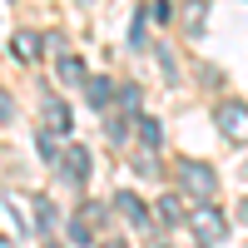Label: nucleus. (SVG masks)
<instances>
[{
  "instance_id": "f257e3e1",
  "label": "nucleus",
  "mask_w": 248,
  "mask_h": 248,
  "mask_svg": "<svg viewBox=\"0 0 248 248\" xmlns=\"http://www.w3.org/2000/svg\"><path fill=\"white\" fill-rule=\"evenodd\" d=\"M179 184H184V194H194L199 203H209L218 194V174L209 164H199V159H179Z\"/></svg>"
},
{
  "instance_id": "f03ea898",
  "label": "nucleus",
  "mask_w": 248,
  "mask_h": 248,
  "mask_svg": "<svg viewBox=\"0 0 248 248\" xmlns=\"http://www.w3.org/2000/svg\"><path fill=\"white\" fill-rule=\"evenodd\" d=\"M214 124H218V134L229 144H248V105H243V99H223Z\"/></svg>"
},
{
  "instance_id": "7ed1b4c3",
  "label": "nucleus",
  "mask_w": 248,
  "mask_h": 248,
  "mask_svg": "<svg viewBox=\"0 0 248 248\" xmlns=\"http://www.w3.org/2000/svg\"><path fill=\"white\" fill-rule=\"evenodd\" d=\"M189 229L199 233V243H203V248H218L223 238H229V223H223V214H218V209H209V203H199V209L189 214Z\"/></svg>"
},
{
  "instance_id": "20e7f679",
  "label": "nucleus",
  "mask_w": 248,
  "mask_h": 248,
  "mask_svg": "<svg viewBox=\"0 0 248 248\" xmlns=\"http://www.w3.org/2000/svg\"><path fill=\"white\" fill-rule=\"evenodd\" d=\"M60 174H65L70 184L90 179V149H85V144H65V149H60Z\"/></svg>"
},
{
  "instance_id": "39448f33",
  "label": "nucleus",
  "mask_w": 248,
  "mask_h": 248,
  "mask_svg": "<svg viewBox=\"0 0 248 248\" xmlns=\"http://www.w3.org/2000/svg\"><path fill=\"white\" fill-rule=\"evenodd\" d=\"M99 214H105L99 203H85V209L70 218V238H75L79 248H90V243H94V218H99Z\"/></svg>"
},
{
  "instance_id": "423d86ee",
  "label": "nucleus",
  "mask_w": 248,
  "mask_h": 248,
  "mask_svg": "<svg viewBox=\"0 0 248 248\" xmlns=\"http://www.w3.org/2000/svg\"><path fill=\"white\" fill-rule=\"evenodd\" d=\"M114 209H119L124 218H129V223H134L139 233H144V229H149V223H154V218H149V209H144V203H139V199H134L129 189H119V194H114Z\"/></svg>"
},
{
  "instance_id": "0eeeda50",
  "label": "nucleus",
  "mask_w": 248,
  "mask_h": 248,
  "mask_svg": "<svg viewBox=\"0 0 248 248\" xmlns=\"http://www.w3.org/2000/svg\"><path fill=\"white\" fill-rule=\"evenodd\" d=\"M85 94H90V105H94V109H109V99H114V79H109V75L85 79Z\"/></svg>"
},
{
  "instance_id": "6e6552de",
  "label": "nucleus",
  "mask_w": 248,
  "mask_h": 248,
  "mask_svg": "<svg viewBox=\"0 0 248 248\" xmlns=\"http://www.w3.org/2000/svg\"><path fill=\"white\" fill-rule=\"evenodd\" d=\"M55 75L70 79V85H85V65H79L75 55H60V60H55Z\"/></svg>"
},
{
  "instance_id": "1a4fd4ad",
  "label": "nucleus",
  "mask_w": 248,
  "mask_h": 248,
  "mask_svg": "<svg viewBox=\"0 0 248 248\" xmlns=\"http://www.w3.org/2000/svg\"><path fill=\"white\" fill-rule=\"evenodd\" d=\"M35 50H40V40H35L30 30H20V35L10 40V55H15V60H35Z\"/></svg>"
},
{
  "instance_id": "9d476101",
  "label": "nucleus",
  "mask_w": 248,
  "mask_h": 248,
  "mask_svg": "<svg viewBox=\"0 0 248 248\" xmlns=\"http://www.w3.org/2000/svg\"><path fill=\"white\" fill-rule=\"evenodd\" d=\"M45 124H50V129H70V109H65V99H50V105H45Z\"/></svg>"
},
{
  "instance_id": "9b49d317",
  "label": "nucleus",
  "mask_w": 248,
  "mask_h": 248,
  "mask_svg": "<svg viewBox=\"0 0 248 248\" xmlns=\"http://www.w3.org/2000/svg\"><path fill=\"white\" fill-rule=\"evenodd\" d=\"M159 218H164V223L189 218V214H184V203H179V194H164V199H159Z\"/></svg>"
},
{
  "instance_id": "f8f14e48",
  "label": "nucleus",
  "mask_w": 248,
  "mask_h": 248,
  "mask_svg": "<svg viewBox=\"0 0 248 248\" xmlns=\"http://www.w3.org/2000/svg\"><path fill=\"white\" fill-rule=\"evenodd\" d=\"M139 139H144V149H159V139H164V134H159V119L144 114V119H139Z\"/></svg>"
},
{
  "instance_id": "ddd939ff",
  "label": "nucleus",
  "mask_w": 248,
  "mask_h": 248,
  "mask_svg": "<svg viewBox=\"0 0 248 248\" xmlns=\"http://www.w3.org/2000/svg\"><path fill=\"white\" fill-rule=\"evenodd\" d=\"M119 105H124V114H134V119H139V90H134V85H124V90H119Z\"/></svg>"
},
{
  "instance_id": "4468645a",
  "label": "nucleus",
  "mask_w": 248,
  "mask_h": 248,
  "mask_svg": "<svg viewBox=\"0 0 248 248\" xmlns=\"http://www.w3.org/2000/svg\"><path fill=\"white\" fill-rule=\"evenodd\" d=\"M184 15H189V30L199 35V30H203V5H199V0H194V5H189V10H184Z\"/></svg>"
},
{
  "instance_id": "2eb2a0df",
  "label": "nucleus",
  "mask_w": 248,
  "mask_h": 248,
  "mask_svg": "<svg viewBox=\"0 0 248 248\" xmlns=\"http://www.w3.org/2000/svg\"><path fill=\"white\" fill-rule=\"evenodd\" d=\"M238 218H243V223H248V199H243V203H238Z\"/></svg>"
},
{
  "instance_id": "dca6fc26",
  "label": "nucleus",
  "mask_w": 248,
  "mask_h": 248,
  "mask_svg": "<svg viewBox=\"0 0 248 248\" xmlns=\"http://www.w3.org/2000/svg\"><path fill=\"white\" fill-rule=\"evenodd\" d=\"M105 248H124V243H105Z\"/></svg>"
},
{
  "instance_id": "f3484780",
  "label": "nucleus",
  "mask_w": 248,
  "mask_h": 248,
  "mask_svg": "<svg viewBox=\"0 0 248 248\" xmlns=\"http://www.w3.org/2000/svg\"><path fill=\"white\" fill-rule=\"evenodd\" d=\"M243 174H248V164H243Z\"/></svg>"
},
{
  "instance_id": "a211bd4d",
  "label": "nucleus",
  "mask_w": 248,
  "mask_h": 248,
  "mask_svg": "<svg viewBox=\"0 0 248 248\" xmlns=\"http://www.w3.org/2000/svg\"><path fill=\"white\" fill-rule=\"evenodd\" d=\"M5 248H15V243H5Z\"/></svg>"
},
{
  "instance_id": "6ab92c4d",
  "label": "nucleus",
  "mask_w": 248,
  "mask_h": 248,
  "mask_svg": "<svg viewBox=\"0 0 248 248\" xmlns=\"http://www.w3.org/2000/svg\"><path fill=\"white\" fill-rule=\"evenodd\" d=\"M50 248H60V243H50Z\"/></svg>"
}]
</instances>
